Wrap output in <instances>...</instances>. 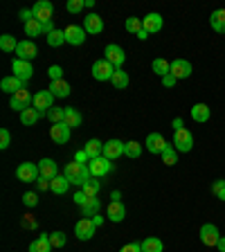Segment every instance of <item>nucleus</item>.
Wrapping results in <instances>:
<instances>
[{"mask_svg": "<svg viewBox=\"0 0 225 252\" xmlns=\"http://www.w3.org/2000/svg\"><path fill=\"white\" fill-rule=\"evenodd\" d=\"M144 144H147V151H151V153H160V156H162V151L164 149H167V144L169 142L164 140L162 135H160V133H151V135L147 137V142H144Z\"/></svg>", "mask_w": 225, "mask_h": 252, "instance_id": "obj_18", "label": "nucleus"}, {"mask_svg": "<svg viewBox=\"0 0 225 252\" xmlns=\"http://www.w3.org/2000/svg\"><path fill=\"white\" fill-rule=\"evenodd\" d=\"M86 200H88V196H86L84 191H77V194H74V203L77 205H84Z\"/></svg>", "mask_w": 225, "mask_h": 252, "instance_id": "obj_54", "label": "nucleus"}, {"mask_svg": "<svg viewBox=\"0 0 225 252\" xmlns=\"http://www.w3.org/2000/svg\"><path fill=\"white\" fill-rule=\"evenodd\" d=\"M65 124L70 126V128H77V126H81V122H84V117H81V113H79L77 108H65Z\"/></svg>", "mask_w": 225, "mask_h": 252, "instance_id": "obj_34", "label": "nucleus"}, {"mask_svg": "<svg viewBox=\"0 0 225 252\" xmlns=\"http://www.w3.org/2000/svg\"><path fill=\"white\" fill-rule=\"evenodd\" d=\"M95 230H97V225L93 223V219H86V216L81 220H77V225H74V234H77L79 241H88V239H93Z\"/></svg>", "mask_w": 225, "mask_h": 252, "instance_id": "obj_9", "label": "nucleus"}, {"mask_svg": "<svg viewBox=\"0 0 225 252\" xmlns=\"http://www.w3.org/2000/svg\"><path fill=\"white\" fill-rule=\"evenodd\" d=\"M151 68H153V72H156L158 77H167V74L171 72V63H169L167 59H153Z\"/></svg>", "mask_w": 225, "mask_h": 252, "instance_id": "obj_35", "label": "nucleus"}, {"mask_svg": "<svg viewBox=\"0 0 225 252\" xmlns=\"http://www.w3.org/2000/svg\"><path fill=\"white\" fill-rule=\"evenodd\" d=\"M47 120L52 122V124H61V122L65 120V108H57V106L50 108L47 110Z\"/></svg>", "mask_w": 225, "mask_h": 252, "instance_id": "obj_42", "label": "nucleus"}, {"mask_svg": "<svg viewBox=\"0 0 225 252\" xmlns=\"http://www.w3.org/2000/svg\"><path fill=\"white\" fill-rule=\"evenodd\" d=\"M93 223H95L97 227H99L101 223H104V216H101V214H95V216H93Z\"/></svg>", "mask_w": 225, "mask_h": 252, "instance_id": "obj_56", "label": "nucleus"}, {"mask_svg": "<svg viewBox=\"0 0 225 252\" xmlns=\"http://www.w3.org/2000/svg\"><path fill=\"white\" fill-rule=\"evenodd\" d=\"M212 194L219 200H225V180H214L212 183Z\"/></svg>", "mask_w": 225, "mask_h": 252, "instance_id": "obj_44", "label": "nucleus"}, {"mask_svg": "<svg viewBox=\"0 0 225 252\" xmlns=\"http://www.w3.org/2000/svg\"><path fill=\"white\" fill-rule=\"evenodd\" d=\"M38 176H41V171H38V164L23 162V164H18V169H16V178L21 180V183H34Z\"/></svg>", "mask_w": 225, "mask_h": 252, "instance_id": "obj_7", "label": "nucleus"}, {"mask_svg": "<svg viewBox=\"0 0 225 252\" xmlns=\"http://www.w3.org/2000/svg\"><path fill=\"white\" fill-rule=\"evenodd\" d=\"M88 169H90V176H93V178H104L106 173L113 171V162H110L108 158L99 156V158H95V160H90Z\"/></svg>", "mask_w": 225, "mask_h": 252, "instance_id": "obj_6", "label": "nucleus"}, {"mask_svg": "<svg viewBox=\"0 0 225 252\" xmlns=\"http://www.w3.org/2000/svg\"><path fill=\"white\" fill-rule=\"evenodd\" d=\"M189 115H192V120L194 122H207L210 120V115H212V110H210V106L207 104H194V108L189 110Z\"/></svg>", "mask_w": 225, "mask_h": 252, "instance_id": "obj_25", "label": "nucleus"}, {"mask_svg": "<svg viewBox=\"0 0 225 252\" xmlns=\"http://www.w3.org/2000/svg\"><path fill=\"white\" fill-rule=\"evenodd\" d=\"M216 248H219L221 252H225V236H221V239H219V246H216Z\"/></svg>", "mask_w": 225, "mask_h": 252, "instance_id": "obj_59", "label": "nucleus"}, {"mask_svg": "<svg viewBox=\"0 0 225 252\" xmlns=\"http://www.w3.org/2000/svg\"><path fill=\"white\" fill-rule=\"evenodd\" d=\"M162 162L167 164V167H173V164L178 162V151H176L173 144H167V149L162 151Z\"/></svg>", "mask_w": 225, "mask_h": 252, "instance_id": "obj_38", "label": "nucleus"}, {"mask_svg": "<svg viewBox=\"0 0 225 252\" xmlns=\"http://www.w3.org/2000/svg\"><path fill=\"white\" fill-rule=\"evenodd\" d=\"M104 59H106V61H110L117 70H120L122 63H124V59H126V54H124V50H122L120 45L110 43V45H106V50H104Z\"/></svg>", "mask_w": 225, "mask_h": 252, "instance_id": "obj_15", "label": "nucleus"}, {"mask_svg": "<svg viewBox=\"0 0 225 252\" xmlns=\"http://www.w3.org/2000/svg\"><path fill=\"white\" fill-rule=\"evenodd\" d=\"M25 34L30 36V41H34V38L41 36V34H45V30H43V23H38L36 18L27 21V23H25Z\"/></svg>", "mask_w": 225, "mask_h": 252, "instance_id": "obj_30", "label": "nucleus"}, {"mask_svg": "<svg viewBox=\"0 0 225 252\" xmlns=\"http://www.w3.org/2000/svg\"><path fill=\"white\" fill-rule=\"evenodd\" d=\"M9 106L14 110H18V113H23V110H27V108H32V106H34V97H32V93L27 88H23V90H18V93L11 94Z\"/></svg>", "mask_w": 225, "mask_h": 252, "instance_id": "obj_4", "label": "nucleus"}, {"mask_svg": "<svg viewBox=\"0 0 225 252\" xmlns=\"http://www.w3.org/2000/svg\"><path fill=\"white\" fill-rule=\"evenodd\" d=\"M142 25H144V30H147L149 34H158V32L162 30L164 21H162V16L153 11V14H147L144 18H142Z\"/></svg>", "mask_w": 225, "mask_h": 252, "instance_id": "obj_20", "label": "nucleus"}, {"mask_svg": "<svg viewBox=\"0 0 225 252\" xmlns=\"http://www.w3.org/2000/svg\"><path fill=\"white\" fill-rule=\"evenodd\" d=\"M120 252H144V250H142V243H126Z\"/></svg>", "mask_w": 225, "mask_h": 252, "instance_id": "obj_51", "label": "nucleus"}, {"mask_svg": "<svg viewBox=\"0 0 225 252\" xmlns=\"http://www.w3.org/2000/svg\"><path fill=\"white\" fill-rule=\"evenodd\" d=\"M99 189H101V183H99V180H95V178L86 180V183L81 185V191H84L88 198H95V196L99 194Z\"/></svg>", "mask_w": 225, "mask_h": 252, "instance_id": "obj_36", "label": "nucleus"}, {"mask_svg": "<svg viewBox=\"0 0 225 252\" xmlns=\"http://www.w3.org/2000/svg\"><path fill=\"white\" fill-rule=\"evenodd\" d=\"M124 156H129V158H140V156H142V144H140V142H126Z\"/></svg>", "mask_w": 225, "mask_h": 252, "instance_id": "obj_43", "label": "nucleus"}, {"mask_svg": "<svg viewBox=\"0 0 225 252\" xmlns=\"http://www.w3.org/2000/svg\"><path fill=\"white\" fill-rule=\"evenodd\" d=\"M178 128H183V117H176V120H173V131H178Z\"/></svg>", "mask_w": 225, "mask_h": 252, "instance_id": "obj_57", "label": "nucleus"}, {"mask_svg": "<svg viewBox=\"0 0 225 252\" xmlns=\"http://www.w3.org/2000/svg\"><path fill=\"white\" fill-rule=\"evenodd\" d=\"M74 160H77V162H84V164H86V160H90V158H88V153H86L84 149H81V151H77V156H74Z\"/></svg>", "mask_w": 225, "mask_h": 252, "instance_id": "obj_53", "label": "nucleus"}, {"mask_svg": "<svg viewBox=\"0 0 225 252\" xmlns=\"http://www.w3.org/2000/svg\"><path fill=\"white\" fill-rule=\"evenodd\" d=\"M9 144H11L9 131H7V128H0V149L5 151V149H9Z\"/></svg>", "mask_w": 225, "mask_h": 252, "instance_id": "obj_48", "label": "nucleus"}, {"mask_svg": "<svg viewBox=\"0 0 225 252\" xmlns=\"http://www.w3.org/2000/svg\"><path fill=\"white\" fill-rule=\"evenodd\" d=\"M32 14L36 18L38 23H52V14H54V5L52 2H47V0H38L36 5L32 7Z\"/></svg>", "mask_w": 225, "mask_h": 252, "instance_id": "obj_5", "label": "nucleus"}, {"mask_svg": "<svg viewBox=\"0 0 225 252\" xmlns=\"http://www.w3.org/2000/svg\"><path fill=\"white\" fill-rule=\"evenodd\" d=\"M16 47H18V41H16L11 34H2V36H0V50H2V52H14Z\"/></svg>", "mask_w": 225, "mask_h": 252, "instance_id": "obj_40", "label": "nucleus"}, {"mask_svg": "<svg viewBox=\"0 0 225 252\" xmlns=\"http://www.w3.org/2000/svg\"><path fill=\"white\" fill-rule=\"evenodd\" d=\"M173 147H176V151L178 153H189L192 149H194V135H192V131L189 128H178L176 131V135H173Z\"/></svg>", "mask_w": 225, "mask_h": 252, "instance_id": "obj_2", "label": "nucleus"}, {"mask_svg": "<svg viewBox=\"0 0 225 252\" xmlns=\"http://www.w3.org/2000/svg\"><path fill=\"white\" fill-rule=\"evenodd\" d=\"M90 72H93V77L97 79V81H110L113 74L117 72V68L110 61H106V59H99V61L93 63V70H90Z\"/></svg>", "mask_w": 225, "mask_h": 252, "instance_id": "obj_3", "label": "nucleus"}, {"mask_svg": "<svg viewBox=\"0 0 225 252\" xmlns=\"http://www.w3.org/2000/svg\"><path fill=\"white\" fill-rule=\"evenodd\" d=\"M54 99H57V97H54L50 90H41V93L34 94V108L41 110L43 115H47V110L54 108Z\"/></svg>", "mask_w": 225, "mask_h": 252, "instance_id": "obj_10", "label": "nucleus"}, {"mask_svg": "<svg viewBox=\"0 0 225 252\" xmlns=\"http://www.w3.org/2000/svg\"><path fill=\"white\" fill-rule=\"evenodd\" d=\"M25 88V81H21V79L18 77H14V74H11V77H5L2 79V81H0V90H5V93H18V90H23Z\"/></svg>", "mask_w": 225, "mask_h": 252, "instance_id": "obj_24", "label": "nucleus"}, {"mask_svg": "<svg viewBox=\"0 0 225 252\" xmlns=\"http://www.w3.org/2000/svg\"><path fill=\"white\" fill-rule=\"evenodd\" d=\"M219 239H221V234H219V227H216L214 223H205V225L200 227V241H203V246L216 248L219 246Z\"/></svg>", "mask_w": 225, "mask_h": 252, "instance_id": "obj_8", "label": "nucleus"}, {"mask_svg": "<svg viewBox=\"0 0 225 252\" xmlns=\"http://www.w3.org/2000/svg\"><path fill=\"white\" fill-rule=\"evenodd\" d=\"M210 25H212V30H214V32H219V34H225V9L212 11Z\"/></svg>", "mask_w": 225, "mask_h": 252, "instance_id": "obj_28", "label": "nucleus"}, {"mask_svg": "<svg viewBox=\"0 0 225 252\" xmlns=\"http://www.w3.org/2000/svg\"><path fill=\"white\" fill-rule=\"evenodd\" d=\"M11 70H14V77H18L21 81L34 77V68H32V61H23V59H14L11 61Z\"/></svg>", "mask_w": 225, "mask_h": 252, "instance_id": "obj_13", "label": "nucleus"}, {"mask_svg": "<svg viewBox=\"0 0 225 252\" xmlns=\"http://www.w3.org/2000/svg\"><path fill=\"white\" fill-rule=\"evenodd\" d=\"M65 241H68V236L63 234V232H52V234H50V243H52V248H63Z\"/></svg>", "mask_w": 225, "mask_h": 252, "instance_id": "obj_45", "label": "nucleus"}, {"mask_svg": "<svg viewBox=\"0 0 225 252\" xmlns=\"http://www.w3.org/2000/svg\"><path fill=\"white\" fill-rule=\"evenodd\" d=\"M137 38H140V41H147V38H149V32H147V30H142L140 34H137Z\"/></svg>", "mask_w": 225, "mask_h": 252, "instance_id": "obj_58", "label": "nucleus"}, {"mask_svg": "<svg viewBox=\"0 0 225 252\" xmlns=\"http://www.w3.org/2000/svg\"><path fill=\"white\" fill-rule=\"evenodd\" d=\"M23 203H25L27 207H36V205H38V196L32 194V191H27V194L23 196Z\"/></svg>", "mask_w": 225, "mask_h": 252, "instance_id": "obj_50", "label": "nucleus"}, {"mask_svg": "<svg viewBox=\"0 0 225 252\" xmlns=\"http://www.w3.org/2000/svg\"><path fill=\"white\" fill-rule=\"evenodd\" d=\"M41 117H43V113H41V110H36L34 106H32V108H27V110H23V113H21V122H23L25 126H34L38 120H41Z\"/></svg>", "mask_w": 225, "mask_h": 252, "instance_id": "obj_31", "label": "nucleus"}, {"mask_svg": "<svg viewBox=\"0 0 225 252\" xmlns=\"http://www.w3.org/2000/svg\"><path fill=\"white\" fill-rule=\"evenodd\" d=\"M47 90H50V93H52L54 97H57V99H63V97H68V94L72 93V88H70V84L65 81V79H59V81H52Z\"/></svg>", "mask_w": 225, "mask_h": 252, "instance_id": "obj_23", "label": "nucleus"}, {"mask_svg": "<svg viewBox=\"0 0 225 252\" xmlns=\"http://www.w3.org/2000/svg\"><path fill=\"white\" fill-rule=\"evenodd\" d=\"M176 81H178V79L173 77V74H167V77H162L164 88H171V86H176Z\"/></svg>", "mask_w": 225, "mask_h": 252, "instance_id": "obj_52", "label": "nucleus"}, {"mask_svg": "<svg viewBox=\"0 0 225 252\" xmlns=\"http://www.w3.org/2000/svg\"><path fill=\"white\" fill-rule=\"evenodd\" d=\"M124 27H126V32H131V34H140V32L144 30V25H142V18H137V16H131V18H126Z\"/></svg>", "mask_w": 225, "mask_h": 252, "instance_id": "obj_41", "label": "nucleus"}, {"mask_svg": "<svg viewBox=\"0 0 225 252\" xmlns=\"http://www.w3.org/2000/svg\"><path fill=\"white\" fill-rule=\"evenodd\" d=\"M129 81H131V79H129V74H126V72H124V70H122V68L117 70L115 74H113V79H110V84L115 86L117 90H124L126 86H129Z\"/></svg>", "mask_w": 225, "mask_h": 252, "instance_id": "obj_37", "label": "nucleus"}, {"mask_svg": "<svg viewBox=\"0 0 225 252\" xmlns=\"http://www.w3.org/2000/svg\"><path fill=\"white\" fill-rule=\"evenodd\" d=\"M21 18H23V21H32V18H34V14H32V9H23L21 11Z\"/></svg>", "mask_w": 225, "mask_h": 252, "instance_id": "obj_55", "label": "nucleus"}, {"mask_svg": "<svg viewBox=\"0 0 225 252\" xmlns=\"http://www.w3.org/2000/svg\"><path fill=\"white\" fill-rule=\"evenodd\" d=\"M38 54V47L34 41L25 38V41H18V47H16V59H23V61H32V59Z\"/></svg>", "mask_w": 225, "mask_h": 252, "instance_id": "obj_12", "label": "nucleus"}, {"mask_svg": "<svg viewBox=\"0 0 225 252\" xmlns=\"http://www.w3.org/2000/svg\"><path fill=\"white\" fill-rule=\"evenodd\" d=\"M70 135H72V128H70L65 122L50 126V137H52L57 144H68V142H70Z\"/></svg>", "mask_w": 225, "mask_h": 252, "instance_id": "obj_11", "label": "nucleus"}, {"mask_svg": "<svg viewBox=\"0 0 225 252\" xmlns=\"http://www.w3.org/2000/svg\"><path fill=\"white\" fill-rule=\"evenodd\" d=\"M84 7H86V0H68V2H65V9H68L70 14H79Z\"/></svg>", "mask_w": 225, "mask_h": 252, "instance_id": "obj_46", "label": "nucleus"}, {"mask_svg": "<svg viewBox=\"0 0 225 252\" xmlns=\"http://www.w3.org/2000/svg\"><path fill=\"white\" fill-rule=\"evenodd\" d=\"M70 187V180L65 178V176H57L54 180H50V189H52V194H65Z\"/></svg>", "mask_w": 225, "mask_h": 252, "instance_id": "obj_32", "label": "nucleus"}, {"mask_svg": "<svg viewBox=\"0 0 225 252\" xmlns=\"http://www.w3.org/2000/svg\"><path fill=\"white\" fill-rule=\"evenodd\" d=\"M84 30L86 34H101L104 32V18L97 14H88L84 21Z\"/></svg>", "mask_w": 225, "mask_h": 252, "instance_id": "obj_21", "label": "nucleus"}, {"mask_svg": "<svg viewBox=\"0 0 225 252\" xmlns=\"http://www.w3.org/2000/svg\"><path fill=\"white\" fill-rule=\"evenodd\" d=\"M21 225L25 227V230H36L38 223H36V219H34L32 214H25V216H23V220H21Z\"/></svg>", "mask_w": 225, "mask_h": 252, "instance_id": "obj_47", "label": "nucleus"}, {"mask_svg": "<svg viewBox=\"0 0 225 252\" xmlns=\"http://www.w3.org/2000/svg\"><path fill=\"white\" fill-rule=\"evenodd\" d=\"M52 243H50V234H38V239L30 243V252H50Z\"/></svg>", "mask_w": 225, "mask_h": 252, "instance_id": "obj_26", "label": "nucleus"}, {"mask_svg": "<svg viewBox=\"0 0 225 252\" xmlns=\"http://www.w3.org/2000/svg\"><path fill=\"white\" fill-rule=\"evenodd\" d=\"M47 77L52 79V81H59V79H63L61 65H50V68H47Z\"/></svg>", "mask_w": 225, "mask_h": 252, "instance_id": "obj_49", "label": "nucleus"}, {"mask_svg": "<svg viewBox=\"0 0 225 252\" xmlns=\"http://www.w3.org/2000/svg\"><path fill=\"white\" fill-rule=\"evenodd\" d=\"M176 79H187L189 74H192V63L187 61V59H176V61H171V72Z\"/></svg>", "mask_w": 225, "mask_h": 252, "instance_id": "obj_19", "label": "nucleus"}, {"mask_svg": "<svg viewBox=\"0 0 225 252\" xmlns=\"http://www.w3.org/2000/svg\"><path fill=\"white\" fill-rule=\"evenodd\" d=\"M38 171H41V176L45 180H54L59 176V167L54 160H50V158H43L41 162H38Z\"/></svg>", "mask_w": 225, "mask_h": 252, "instance_id": "obj_22", "label": "nucleus"}, {"mask_svg": "<svg viewBox=\"0 0 225 252\" xmlns=\"http://www.w3.org/2000/svg\"><path fill=\"white\" fill-rule=\"evenodd\" d=\"M63 32H65V43H70V45H84L86 43L84 25H68Z\"/></svg>", "mask_w": 225, "mask_h": 252, "instance_id": "obj_14", "label": "nucleus"}, {"mask_svg": "<svg viewBox=\"0 0 225 252\" xmlns=\"http://www.w3.org/2000/svg\"><path fill=\"white\" fill-rule=\"evenodd\" d=\"M142 250L144 252H162L164 250V243L158 239V236H147L142 241Z\"/></svg>", "mask_w": 225, "mask_h": 252, "instance_id": "obj_33", "label": "nucleus"}, {"mask_svg": "<svg viewBox=\"0 0 225 252\" xmlns=\"http://www.w3.org/2000/svg\"><path fill=\"white\" fill-rule=\"evenodd\" d=\"M84 151L88 153V158H90V160H95V158L104 156V142H99V140H97V137H93V140H88V142H86Z\"/></svg>", "mask_w": 225, "mask_h": 252, "instance_id": "obj_27", "label": "nucleus"}, {"mask_svg": "<svg viewBox=\"0 0 225 252\" xmlns=\"http://www.w3.org/2000/svg\"><path fill=\"white\" fill-rule=\"evenodd\" d=\"M65 43V32L63 30H54L52 34H47V45L50 47H61Z\"/></svg>", "mask_w": 225, "mask_h": 252, "instance_id": "obj_39", "label": "nucleus"}, {"mask_svg": "<svg viewBox=\"0 0 225 252\" xmlns=\"http://www.w3.org/2000/svg\"><path fill=\"white\" fill-rule=\"evenodd\" d=\"M124 147H126V142H122V140L104 142V158H108L110 162H113V160H117L120 156H124Z\"/></svg>", "mask_w": 225, "mask_h": 252, "instance_id": "obj_16", "label": "nucleus"}, {"mask_svg": "<svg viewBox=\"0 0 225 252\" xmlns=\"http://www.w3.org/2000/svg\"><path fill=\"white\" fill-rule=\"evenodd\" d=\"M99 198H88L84 205H81V216H86V219H93L95 214H99Z\"/></svg>", "mask_w": 225, "mask_h": 252, "instance_id": "obj_29", "label": "nucleus"}, {"mask_svg": "<svg viewBox=\"0 0 225 252\" xmlns=\"http://www.w3.org/2000/svg\"><path fill=\"white\" fill-rule=\"evenodd\" d=\"M106 216H108L113 223H122L126 216V207L122 200H110L108 207H106Z\"/></svg>", "mask_w": 225, "mask_h": 252, "instance_id": "obj_17", "label": "nucleus"}, {"mask_svg": "<svg viewBox=\"0 0 225 252\" xmlns=\"http://www.w3.org/2000/svg\"><path fill=\"white\" fill-rule=\"evenodd\" d=\"M63 176L70 180V185H81L86 183V180H90L93 176H90V169L86 167L84 162H77V160H72V162L65 164V171H63Z\"/></svg>", "mask_w": 225, "mask_h": 252, "instance_id": "obj_1", "label": "nucleus"}]
</instances>
